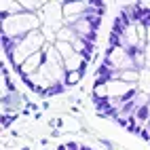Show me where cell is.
Returning a JSON list of instances; mask_svg holds the SVG:
<instances>
[{
    "instance_id": "obj_9",
    "label": "cell",
    "mask_w": 150,
    "mask_h": 150,
    "mask_svg": "<svg viewBox=\"0 0 150 150\" xmlns=\"http://www.w3.org/2000/svg\"><path fill=\"white\" fill-rule=\"evenodd\" d=\"M87 19H89V23H91V28L95 30H99V23H102V17H97V15H87Z\"/></svg>"
},
{
    "instance_id": "obj_3",
    "label": "cell",
    "mask_w": 150,
    "mask_h": 150,
    "mask_svg": "<svg viewBox=\"0 0 150 150\" xmlns=\"http://www.w3.org/2000/svg\"><path fill=\"white\" fill-rule=\"evenodd\" d=\"M72 47H74V53H78V55H83L87 62H91V57H93V49H95V45H91V42H87L85 38H76V40L72 42Z\"/></svg>"
},
{
    "instance_id": "obj_10",
    "label": "cell",
    "mask_w": 150,
    "mask_h": 150,
    "mask_svg": "<svg viewBox=\"0 0 150 150\" xmlns=\"http://www.w3.org/2000/svg\"><path fill=\"white\" fill-rule=\"evenodd\" d=\"M144 57H146V70L150 72V45L146 42V47H144Z\"/></svg>"
},
{
    "instance_id": "obj_11",
    "label": "cell",
    "mask_w": 150,
    "mask_h": 150,
    "mask_svg": "<svg viewBox=\"0 0 150 150\" xmlns=\"http://www.w3.org/2000/svg\"><path fill=\"white\" fill-rule=\"evenodd\" d=\"M11 121H13V116H11V114H6V116L2 114V125H11Z\"/></svg>"
},
{
    "instance_id": "obj_7",
    "label": "cell",
    "mask_w": 150,
    "mask_h": 150,
    "mask_svg": "<svg viewBox=\"0 0 150 150\" xmlns=\"http://www.w3.org/2000/svg\"><path fill=\"white\" fill-rule=\"evenodd\" d=\"M55 49H57V53L62 55L64 59H66V57H70V55L74 53V47L70 45V42H55Z\"/></svg>"
},
{
    "instance_id": "obj_8",
    "label": "cell",
    "mask_w": 150,
    "mask_h": 150,
    "mask_svg": "<svg viewBox=\"0 0 150 150\" xmlns=\"http://www.w3.org/2000/svg\"><path fill=\"white\" fill-rule=\"evenodd\" d=\"M83 74H85V72H68V76H66V87L78 85V83H81V78H83Z\"/></svg>"
},
{
    "instance_id": "obj_5",
    "label": "cell",
    "mask_w": 150,
    "mask_h": 150,
    "mask_svg": "<svg viewBox=\"0 0 150 150\" xmlns=\"http://www.w3.org/2000/svg\"><path fill=\"white\" fill-rule=\"evenodd\" d=\"M76 38L78 36L74 34V30L68 28V25H64L62 30H57V32H55V42H70V45H72Z\"/></svg>"
},
{
    "instance_id": "obj_1",
    "label": "cell",
    "mask_w": 150,
    "mask_h": 150,
    "mask_svg": "<svg viewBox=\"0 0 150 150\" xmlns=\"http://www.w3.org/2000/svg\"><path fill=\"white\" fill-rule=\"evenodd\" d=\"M91 2H64L62 11H64V19H72V17H83L89 13Z\"/></svg>"
},
{
    "instance_id": "obj_4",
    "label": "cell",
    "mask_w": 150,
    "mask_h": 150,
    "mask_svg": "<svg viewBox=\"0 0 150 150\" xmlns=\"http://www.w3.org/2000/svg\"><path fill=\"white\" fill-rule=\"evenodd\" d=\"M129 25H131V19H129L127 11L123 8V11H118V15H116V19H114L112 32H116V34H125V30H127Z\"/></svg>"
},
{
    "instance_id": "obj_2",
    "label": "cell",
    "mask_w": 150,
    "mask_h": 150,
    "mask_svg": "<svg viewBox=\"0 0 150 150\" xmlns=\"http://www.w3.org/2000/svg\"><path fill=\"white\" fill-rule=\"evenodd\" d=\"M87 59L83 55H78V53H72L70 57L64 59V66H66V72H85L87 70Z\"/></svg>"
},
{
    "instance_id": "obj_6",
    "label": "cell",
    "mask_w": 150,
    "mask_h": 150,
    "mask_svg": "<svg viewBox=\"0 0 150 150\" xmlns=\"http://www.w3.org/2000/svg\"><path fill=\"white\" fill-rule=\"evenodd\" d=\"M139 78H142V72H139V70H125V72H121V78H118V81H123L127 85H135Z\"/></svg>"
}]
</instances>
